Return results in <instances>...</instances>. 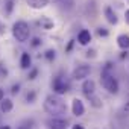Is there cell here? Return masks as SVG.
I'll return each mask as SVG.
<instances>
[{
    "mask_svg": "<svg viewBox=\"0 0 129 129\" xmlns=\"http://www.w3.org/2000/svg\"><path fill=\"white\" fill-rule=\"evenodd\" d=\"M3 99H5V91H3V90H0V102H2Z\"/></svg>",
    "mask_w": 129,
    "mask_h": 129,
    "instance_id": "cell-27",
    "label": "cell"
},
{
    "mask_svg": "<svg viewBox=\"0 0 129 129\" xmlns=\"http://www.w3.org/2000/svg\"><path fill=\"white\" fill-rule=\"evenodd\" d=\"M90 73H91V67H90V66H78V67L73 70L72 78H73L75 81H84L85 78L90 76Z\"/></svg>",
    "mask_w": 129,
    "mask_h": 129,
    "instance_id": "cell-5",
    "label": "cell"
},
{
    "mask_svg": "<svg viewBox=\"0 0 129 129\" xmlns=\"http://www.w3.org/2000/svg\"><path fill=\"white\" fill-rule=\"evenodd\" d=\"M124 21H126V24H129V9H126V12H124Z\"/></svg>",
    "mask_w": 129,
    "mask_h": 129,
    "instance_id": "cell-25",
    "label": "cell"
},
{
    "mask_svg": "<svg viewBox=\"0 0 129 129\" xmlns=\"http://www.w3.org/2000/svg\"><path fill=\"white\" fill-rule=\"evenodd\" d=\"M40 24L43 26V29H46V30H49V29H53V21L50 20V18H47V17H43L41 20H40Z\"/></svg>",
    "mask_w": 129,
    "mask_h": 129,
    "instance_id": "cell-15",
    "label": "cell"
},
{
    "mask_svg": "<svg viewBox=\"0 0 129 129\" xmlns=\"http://www.w3.org/2000/svg\"><path fill=\"white\" fill-rule=\"evenodd\" d=\"M102 85L106 91H109L111 94H117L118 93V82L114 76L111 75H103L102 76Z\"/></svg>",
    "mask_w": 129,
    "mask_h": 129,
    "instance_id": "cell-3",
    "label": "cell"
},
{
    "mask_svg": "<svg viewBox=\"0 0 129 129\" xmlns=\"http://www.w3.org/2000/svg\"><path fill=\"white\" fill-rule=\"evenodd\" d=\"M30 64H32L30 55H29V53H23V55H21V59H20V67H21L23 70H26V69L30 67Z\"/></svg>",
    "mask_w": 129,
    "mask_h": 129,
    "instance_id": "cell-14",
    "label": "cell"
},
{
    "mask_svg": "<svg viewBox=\"0 0 129 129\" xmlns=\"http://www.w3.org/2000/svg\"><path fill=\"white\" fill-rule=\"evenodd\" d=\"M72 129H85V127H84V124H73Z\"/></svg>",
    "mask_w": 129,
    "mask_h": 129,
    "instance_id": "cell-26",
    "label": "cell"
},
{
    "mask_svg": "<svg viewBox=\"0 0 129 129\" xmlns=\"http://www.w3.org/2000/svg\"><path fill=\"white\" fill-rule=\"evenodd\" d=\"M87 56H88V58H90V56H94V50H88V52H87Z\"/></svg>",
    "mask_w": 129,
    "mask_h": 129,
    "instance_id": "cell-29",
    "label": "cell"
},
{
    "mask_svg": "<svg viewBox=\"0 0 129 129\" xmlns=\"http://www.w3.org/2000/svg\"><path fill=\"white\" fill-rule=\"evenodd\" d=\"M97 35H99V37H108V30H106L105 27H99V29H97Z\"/></svg>",
    "mask_w": 129,
    "mask_h": 129,
    "instance_id": "cell-21",
    "label": "cell"
},
{
    "mask_svg": "<svg viewBox=\"0 0 129 129\" xmlns=\"http://www.w3.org/2000/svg\"><path fill=\"white\" fill-rule=\"evenodd\" d=\"M44 109L52 117H62L67 111V106H66V102L61 99V96L49 94L44 99Z\"/></svg>",
    "mask_w": 129,
    "mask_h": 129,
    "instance_id": "cell-1",
    "label": "cell"
},
{
    "mask_svg": "<svg viewBox=\"0 0 129 129\" xmlns=\"http://www.w3.org/2000/svg\"><path fill=\"white\" fill-rule=\"evenodd\" d=\"M37 75H38V69H32V70H30V73H29V79H30V81H34V79L37 78Z\"/></svg>",
    "mask_w": 129,
    "mask_h": 129,
    "instance_id": "cell-22",
    "label": "cell"
},
{
    "mask_svg": "<svg viewBox=\"0 0 129 129\" xmlns=\"http://www.w3.org/2000/svg\"><path fill=\"white\" fill-rule=\"evenodd\" d=\"M47 124H49L50 129H67L69 121L66 118H62V117H52L47 121Z\"/></svg>",
    "mask_w": 129,
    "mask_h": 129,
    "instance_id": "cell-6",
    "label": "cell"
},
{
    "mask_svg": "<svg viewBox=\"0 0 129 129\" xmlns=\"http://www.w3.org/2000/svg\"><path fill=\"white\" fill-rule=\"evenodd\" d=\"M72 46H73V41H70V43H69V46H67V52H70V50H72Z\"/></svg>",
    "mask_w": 129,
    "mask_h": 129,
    "instance_id": "cell-30",
    "label": "cell"
},
{
    "mask_svg": "<svg viewBox=\"0 0 129 129\" xmlns=\"http://www.w3.org/2000/svg\"><path fill=\"white\" fill-rule=\"evenodd\" d=\"M30 44H32V47H38V46L41 44V40H40V38H34Z\"/></svg>",
    "mask_w": 129,
    "mask_h": 129,
    "instance_id": "cell-23",
    "label": "cell"
},
{
    "mask_svg": "<svg viewBox=\"0 0 129 129\" xmlns=\"http://www.w3.org/2000/svg\"><path fill=\"white\" fill-rule=\"evenodd\" d=\"M0 72H2V75H3V76L6 75V69H3V66H2V64H0Z\"/></svg>",
    "mask_w": 129,
    "mask_h": 129,
    "instance_id": "cell-28",
    "label": "cell"
},
{
    "mask_svg": "<svg viewBox=\"0 0 129 129\" xmlns=\"http://www.w3.org/2000/svg\"><path fill=\"white\" fill-rule=\"evenodd\" d=\"M26 2L32 9H43L50 3V0H26Z\"/></svg>",
    "mask_w": 129,
    "mask_h": 129,
    "instance_id": "cell-9",
    "label": "cell"
},
{
    "mask_svg": "<svg viewBox=\"0 0 129 129\" xmlns=\"http://www.w3.org/2000/svg\"><path fill=\"white\" fill-rule=\"evenodd\" d=\"M103 12H105V17H106L108 23H111V24H117L118 18H117V15H115V12L112 11V8H111V6H106V8L103 9Z\"/></svg>",
    "mask_w": 129,
    "mask_h": 129,
    "instance_id": "cell-11",
    "label": "cell"
},
{
    "mask_svg": "<svg viewBox=\"0 0 129 129\" xmlns=\"http://www.w3.org/2000/svg\"><path fill=\"white\" fill-rule=\"evenodd\" d=\"M56 2H59V3H66L67 0H56ZM69 2H72V0H69Z\"/></svg>",
    "mask_w": 129,
    "mask_h": 129,
    "instance_id": "cell-33",
    "label": "cell"
},
{
    "mask_svg": "<svg viewBox=\"0 0 129 129\" xmlns=\"http://www.w3.org/2000/svg\"><path fill=\"white\" fill-rule=\"evenodd\" d=\"M12 35H14V38L18 43H26L29 40V37H30V27H29V24L26 21H23V20L15 21L14 26H12Z\"/></svg>",
    "mask_w": 129,
    "mask_h": 129,
    "instance_id": "cell-2",
    "label": "cell"
},
{
    "mask_svg": "<svg viewBox=\"0 0 129 129\" xmlns=\"http://www.w3.org/2000/svg\"><path fill=\"white\" fill-rule=\"evenodd\" d=\"M117 44H118L120 49L127 50V49H129V35H126V34L118 35V37H117Z\"/></svg>",
    "mask_w": 129,
    "mask_h": 129,
    "instance_id": "cell-13",
    "label": "cell"
},
{
    "mask_svg": "<svg viewBox=\"0 0 129 129\" xmlns=\"http://www.w3.org/2000/svg\"><path fill=\"white\" fill-rule=\"evenodd\" d=\"M78 41H79V44H82V46H87V44L91 41V34H90V30H87V29H82V30L78 34Z\"/></svg>",
    "mask_w": 129,
    "mask_h": 129,
    "instance_id": "cell-10",
    "label": "cell"
},
{
    "mask_svg": "<svg viewBox=\"0 0 129 129\" xmlns=\"http://www.w3.org/2000/svg\"><path fill=\"white\" fill-rule=\"evenodd\" d=\"M88 99H90V102H91V105H93L94 108H100V106H102V102H100V99H99V97L91 96V97H88Z\"/></svg>",
    "mask_w": 129,
    "mask_h": 129,
    "instance_id": "cell-18",
    "label": "cell"
},
{
    "mask_svg": "<svg viewBox=\"0 0 129 129\" xmlns=\"http://www.w3.org/2000/svg\"><path fill=\"white\" fill-rule=\"evenodd\" d=\"M12 94H18V91H20V85L18 84H15V85H12Z\"/></svg>",
    "mask_w": 129,
    "mask_h": 129,
    "instance_id": "cell-24",
    "label": "cell"
},
{
    "mask_svg": "<svg viewBox=\"0 0 129 129\" xmlns=\"http://www.w3.org/2000/svg\"><path fill=\"white\" fill-rule=\"evenodd\" d=\"M12 108H14V103H12V100L11 99H3L2 102H0V111H2V112H11L12 111Z\"/></svg>",
    "mask_w": 129,
    "mask_h": 129,
    "instance_id": "cell-12",
    "label": "cell"
},
{
    "mask_svg": "<svg viewBox=\"0 0 129 129\" xmlns=\"http://www.w3.org/2000/svg\"><path fill=\"white\" fill-rule=\"evenodd\" d=\"M0 129H11V126H8V124H3V126H0Z\"/></svg>",
    "mask_w": 129,
    "mask_h": 129,
    "instance_id": "cell-31",
    "label": "cell"
},
{
    "mask_svg": "<svg viewBox=\"0 0 129 129\" xmlns=\"http://www.w3.org/2000/svg\"><path fill=\"white\" fill-rule=\"evenodd\" d=\"M44 56H46V59H49V61H53L56 55H55V50H52V49H50V50H47V52L44 53Z\"/></svg>",
    "mask_w": 129,
    "mask_h": 129,
    "instance_id": "cell-20",
    "label": "cell"
},
{
    "mask_svg": "<svg viewBox=\"0 0 129 129\" xmlns=\"http://www.w3.org/2000/svg\"><path fill=\"white\" fill-rule=\"evenodd\" d=\"M124 111H129V100H127L126 105H124Z\"/></svg>",
    "mask_w": 129,
    "mask_h": 129,
    "instance_id": "cell-32",
    "label": "cell"
},
{
    "mask_svg": "<svg viewBox=\"0 0 129 129\" xmlns=\"http://www.w3.org/2000/svg\"><path fill=\"white\" fill-rule=\"evenodd\" d=\"M52 90H53V94L62 96V94H66L69 91V84L64 81L61 76H56L52 81Z\"/></svg>",
    "mask_w": 129,
    "mask_h": 129,
    "instance_id": "cell-4",
    "label": "cell"
},
{
    "mask_svg": "<svg viewBox=\"0 0 129 129\" xmlns=\"http://www.w3.org/2000/svg\"><path fill=\"white\" fill-rule=\"evenodd\" d=\"M32 124H34L32 120H26V121H23L17 129H32Z\"/></svg>",
    "mask_w": 129,
    "mask_h": 129,
    "instance_id": "cell-19",
    "label": "cell"
},
{
    "mask_svg": "<svg viewBox=\"0 0 129 129\" xmlns=\"http://www.w3.org/2000/svg\"><path fill=\"white\" fill-rule=\"evenodd\" d=\"M94 91H96V82L93 79H85L82 84V93L87 97H91V96H94Z\"/></svg>",
    "mask_w": 129,
    "mask_h": 129,
    "instance_id": "cell-7",
    "label": "cell"
},
{
    "mask_svg": "<svg viewBox=\"0 0 129 129\" xmlns=\"http://www.w3.org/2000/svg\"><path fill=\"white\" fill-rule=\"evenodd\" d=\"M72 112H73V115H76V117H81V115H84V112H85V106H84V103H82V100L81 99H73V102H72Z\"/></svg>",
    "mask_w": 129,
    "mask_h": 129,
    "instance_id": "cell-8",
    "label": "cell"
},
{
    "mask_svg": "<svg viewBox=\"0 0 129 129\" xmlns=\"http://www.w3.org/2000/svg\"><path fill=\"white\" fill-rule=\"evenodd\" d=\"M35 99H37V91L30 90V91L26 94V100H27L29 103H34V102H35Z\"/></svg>",
    "mask_w": 129,
    "mask_h": 129,
    "instance_id": "cell-17",
    "label": "cell"
},
{
    "mask_svg": "<svg viewBox=\"0 0 129 129\" xmlns=\"http://www.w3.org/2000/svg\"><path fill=\"white\" fill-rule=\"evenodd\" d=\"M5 6H6L5 14H6V15H9V14L12 12V9H14V0H6V2H5Z\"/></svg>",
    "mask_w": 129,
    "mask_h": 129,
    "instance_id": "cell-16",
    "label": "cell"
}]
</instances>
